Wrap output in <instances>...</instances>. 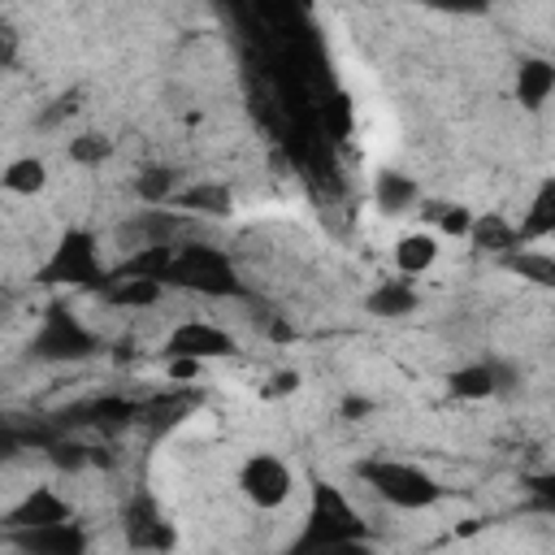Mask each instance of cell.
<instances>
[{"label":"cell","mask_w":555,"mask_h":555,"mask_svg":"<svg viewBox=\"0 0 555 555\" xmlns=\"http://www.w3.org/2000/svg\"><path fill=\"white\" fill-rule=\"evenodd\" d=\"M304 390V377H299V369H273L264 382H260V399H291V395H299Z\"/></svg>","instance_id":"28"},{"label":"cell","mask_w":555,"mask_h":555,"mask_svg":"<svg viewBox=\"0 0 555 555\" xmlns=\"http://www.w3.org/2000/svg\"><path fill=\"white\" fill-rule=\"evenodd\" d=\"M173 212L182 217H208V221H225L234 217V191L217 178H195V182H182L178 195L169 199Z\"/></svg>","instance_id":"13"},{"label":"cell","mask_w":555,"mask_h":555,"mask_svg":"<svg viewBox=\"0 0 555 555\" xmlns=\"http://www.w3.org/2000/svg\"><path fill=\"white\" fill-rule=\"evenodd\" d=\"M429 217H434V234L438 238H468V230H473V208H464V204H429L425 208Z\"/></svg>","instance_id":"26"},{"label":"cell","mask_w":555,"mask_h":555,"mask_svg":"<svg viewBox=\"0 0 555 555\" xmlns=\"http://www.w3.org/2000/svg\"><path fill=\"white\" fill-rule=\"evenodd\" d=\"M438 251H442V243H438V234L434 230H403L399 238H395V269H399V278H421V273H429L434 264H438Z\"/></svg>","instance_id":"18"},{"label":"cell","mask_w":555,"mask_h":555,"mask_svg":"<svg viewBox=\"0 0 555 555\" xmlns=\"http://www.w3.org/2000/svg\"><path fill=\"white\" fill-rule=\"evenodd\" d=\"M468 243H473L477 251H486V256H499V260H503L507 251H516V247H520L516 225H512L507 217H499V212H481V217H473Z\"/></svg>","instance_id":"22"},{"label":"cell","mask_w":555,"mask_h":555,"mask_svg":"<svg viewBox=\"0 0 555 555\" xmlns=\"http://www.w3.org/2000/svg\"><path fill=\"white\" fill-rule=\"evenodd\" d=\"M65 520H74L69 494L48 486V481H39V486H26L9 503V512L0 516V529L4 533H22V529H48V525H65Z\"/></svg>","instance_id":"9"},{"label":"cell","mask_w":555,"mask_h":555,"mask_svg":"<svg viewBox=\"0 0 555 555\" xmlns=\"http://www.w3.org/2000/svg\"><path fill=\"white\" fill-rule=\"evenodd\" d=\"M512 91H516V104L525 113H542L555 95V61L542 56V52H529L516 61V74H512Z\"/></svg>","instance_id":"14"},{"label":"cell","mask_w":555,"mask_h":555,"mask_svg":"<svg viewBox=\"0 0 555 555\" xmlns=\"http://www.w3.org/2000/svg\"><path fill=\"white\" fill-rule=\"evenodd\" d=\"M104 351L100 334L69 308V299H52L30 338H26V360L30 364H48V369H61V364H82V360H95Z\"/></svg>","instance_id":"3"},{"label":"cell","mask_w":555,"mask_h":555,"mask_svg":"<svg viewBox=\"0 0 555 555\" xmlns=\"http://www.w3.org/2000/svg\"><path fill=\"white\" fill-rule=\"evenodd\" d=\"M121 533H126V546L139 555H173L178 551V525L160 512L156 494H147V490L130 494V503L121 512Z\"/></svg>","instance_id":"8"},{"label":"cell","mask_w":555,"mask_h":555,"mask_svg":"<svg viewBox=\"0 0 555 555\" xmlns=\"http://www.w3.org/2000/svg\"><path fill=\"white\" fill-rule=\"evenodd\" d=\"M13 542L17 555H91V538L87 529L74 520L65 525H48V529H22V533H4Z\"/></svg>","instance_id":"12"},{"label":"cell","mask_w":555,"mask_h":555,"mask_svg":"<svg viewBox=\"0 0 555 555\" xmlns=\"http://www.w3.org/2000/svg\"><path fill=\"white\" fill-rule=\"evenodd\" d=\"M48 182H52V169H48V160L35 156V152L13 156V160L0 169V191H4V195H17V199H35V195H43Z\"/></svg>","instance_id":"19"},{"label":"cell","mask_w":555,"mask_h":555,"mask_svg":"<svg viewBox=\"0 0 555 555\" xmlns=\"http://www.w3.org/2000/svg\"><path fill=\"white\" fill-rule=\"evenodd\" d=\"M160 351H165V360H191V364L204 369V364H217V360H234L238 338L225 325L208 321V317H186L165 334Z\"/></svg>","instance_id":"7"},{"label":"cell","mask_w":555,"mask_h":555,"mask_svg":"<svg viewBox=\"0 0 555 555\" xmlns=\"http://www.w3.org/2000/svg\"><path fill=\"white\" fill-rule=\"evenodd\" d=\"M512 225H516L520 247L542 243V238H551V234H555V178H551V173L533 186V195H529V204H525L520 221H512Z\"/></svg>","instance_id":"16"},{"label":"cell","mask_w":555,"mask_h":555,"mask_svg":"<svg viewBox=\"0 0 555 555\" xmlns=\"http://www.w3.org/2000/svg\"><path fill=\"white\" fill-rule=\"evenodd\" d=\"M108 278H113V269L104 264L100 234L87 230V225L61 230L56 243H52V251L35 269V282L39 286H65V291H91V295H100L108 286Z\"/></svg>","instance_id":"2"},{"label":"cell","mask_w":555,"mask_h":555,"mask_svg":"<svg viewBox=\"0 0 555 555\" xmlns=\"http://www.w3.org/2000/svg\"><path fill=\"white\" fill-rule=\"evenodd\" d=\"M321 126H325L330 139H351V130H356V104H351L347 91H334L321 104Z\"/></svg>","instance_id":"25"},{"label":"cell","mask_w":555,"mask_h":555,"mask_svg":"<svg viewBox=\"0 0 555 555\" xmlns=\"http://www.w3.org/2000/svg\"><path fill=\"white\" fill-rule=\"evenodd\" d=\"M499 264H503L507 273L533 282V286H555V256H551L546 247H516V251H507Z\"/></svg>","instance_id":"23"},{"label":"cell","mask_w":555,"mask_h":555,"mask_svg":"<svg viewBox=\"0 0 555 555\" xmlns=\"http://www.w3.org/2000/svg\"><path fill=\"white\" fill-rule=\"evenodd\" d=\"M182 230H186V217L173 212V208H134L117 225V243H126L130 251H139V247H169V243H182Z\"/></svg>","instance_id":"11"},{"label":"cell","mask_w":555,"mask_h":555,"mask_svg":"<svg viewBox=\"0 0 555 555\" xmlns=\"http://www.w3.org/2000/svg\"><path fill=\"white\" fill-rule=\"evenodd\" d=\"M165 291H186L199 299H243V273L217 243L182 238L173 247V264L165 273Z\"/></svg>","instance_id":"4"},{"label":"cell","mask_w":555,"mask_h":555,"mask_svg":"<svg viewBox=\"0 0 555 555\" xmlns=\"http://www.w3.org/2000/svg\"><path fill=\"white\" fill-rule=\"evenodd\" d=\"M286 555H377V546H373V538H351V542H330V546L286 551Z\"/></svg>","instance_id":"29"},{"label":"cell","mask_w":555,"mask_h":555,"mask_svg":"<svg viewBox=\"0 0 555 555\" xmlns=\"http://www.w3.org/2000/svg\"><path fill=\"white\" fill-rule=\"evenodd\" d=\"M351 538H369V525L360 516V507L347 499L343 486L317 477L312 481V499L304 512V525L295 533V542L286 551H312V546H330V542H351Z\"/></svg>","instance_id":"5"},{"label":"cell","mask_w":555,"mask_h":555,"mask_svg":"<svg viewBox=\"0 0 555 555\" xmlns=\"http://www.w3.org/2000/svg\"><path fill=\"white\" fill-rule=\"evenodd\" d=\"M234 486H238V494H243L256 512H278V507L291 503V494H295V468H291V460L278 455V451H251V455L238 464Z\"/></svg>","instance_id":"6"},{"label":"cell","mask_w":555,"mask_h":555,"mask_svg":"<svg viewBox=\"0 0 555 555\" xmlns=\"http://www.w3.org/2000/svg\"><path fill=\"white\" fill-rule=\"evenodd\" d=\"M178 186H182L178 169H173V165H160V160L143 165V169L130 178V191L139 195L143 208H169V199L178 195Z\"/></svg>","instance_id":"21"},{"label":"cell","mask_w":555,"mask_h":555,"mask_svg":"<svg viewBox=\"0 0 555 555\" xmlns=\"http://www.w3.org/2000/svg\"><path fill=\"white\" fill-rule=\"evenodd\" d=\"M421 199H425L421 182L408 178L403 169H377L373 173V208L382 217H408V212H416Z\"/></svg>","instance_id":"15"},{"label":"cell","mask_w":555,"mask_h":555,"mask_svg":"<svg viewBox=\"0 0 555 555\" xmlns=\"http://www.w3.org/2000/svg\"><path fill=\"white\" fill-rule=\"evenodd\" d=\"M507 390H516V369L499 356L468 360V364H455L447 373V395L460 403H486V399L507 395Z\"/></svg>","instance_id":"10"},{"label":"cell","mask_w":555,"mask_h":555,"mask_svg":"<svg viewBox=\"0 0 555 555\" xmlns=\"http://www.w3.org/2000/svg\"><path fill=\"white\" fill-rule=\"evenodd\" d=\"M377 412V399H369V395H343V403H338V416L343 421H369Z\"/></svg>","instance_id":"31"},{"label":"cell","mask_w":555,"mask_h":555,"mask_svg":"<svg viewBox=\"0 0 555 555\" xmlns=\"http://www.w3.org/2000/svg\"><path fill=\"white\" fill-rule=\"evenodd\" d=\"M165 295H169V291H165L160 282H152V278H126V273H113V278H108V286L100 291V299H104V304L126 308V312L156 308Z\"/></svg>","instance_id":"20"},{"label":"cell","mask_w":555,"mask_h":555,"mask_svg":"<svg viewBox=\"0 0 555 555\" xmlns=\"http://www.w3.org/2000/svg\"><path fill=\"white\" fill-rule=\"evenodd\" d=\"M195 373H199V364H191V360H165V377L169 382H186Z\"/></svg>","instance_id":"32"},{"label":"cell","mask_w":555,"mask_h":555,"mask_svg":"<svg viewBox=\"0 0 555 555\" xmlns=\"http://www.w3.org/2000/svg\"><path fill=\"white\" fill-rule=\"evenodd\" d=\"M356 481L369 486L386 507L395 512H429L447 499V486L416 460L395 455H364L356 460Z\"/></svg>","instance_id":"1"},{"label":"cell","mask_w":555,"mask_h":555,"mask_svg":"<svg viewBox=\"0 0 555 555\" xmlns=\"http://www.w3.org/2000/svg\"><path fill=\"white\" fill-rule=\"evenodd\" d=\"M26 447H30V442H26V425L0 416V460H13V455L26 451Z\"/></svg>","instance_id":"30"},{"label":"cell","mask_w":555,"mask_h":555,"mask_svg":"<svg viewBox=\"0 0 555 555\" xmlns=\"http://www.w3.org/2000/svg\"><path fill=\"white\" fill-rule=\"evenodd\" d=\"M364 312L369 317H382V321H403V317L421 312V291L408 278H386V282H377L364 295Z\"/></svg>","instance_id":"17"},{"label":"cell","mask_w":555,"mask_h":555,"mask_svg":"<svg viewBox=\"0 0 555 555\" xmlns=\"http://www.w3.org/2000/svg\"><path fill=\"white\" fill-rule=\"evenodd\" d=\"M0 308H4V286H0Z\"/></svg>","instance_id":"33"},{"label":"cell","mask_w":555,"mask_h":555,"mask_svg":"<svg viewBox=\"0 0 555 555\" xmlns=\"http://www.w3.org/2000/svg\"><path fill=\"white\" fill-rule=\"evenodd\" d=\"M65 160L78 169H104L113 160V139L104 130H78L65 143Z\"/></svg>","instance_id":"24"},{"label":"cell","mask_w":555,"mask_h":555,"mask_svg":"<svg viewBox=\"0 0 555 555\" xmlns=\"http://www.w3.org/2000/svg\"><path fill=\"white\" fill-rule=\"evenodd\" d=\"M43 451H48V460H52L61 473H87V468H91V447H87V442L65 438V434H61L56 442H48Z\"/></svg>","instance_id":"27"}]
</instances>
